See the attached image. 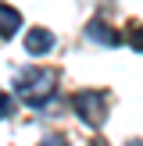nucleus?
<instances>
[{"label": "nucleus", "mask_w": 143, "mask_h": 146, "mask_svg": "<svg viewBox=\"0 0 143 146\" xmlns=\"http://www.w3.org/2000/svg\"><path fill=\"white\" fill-rule=\"evenodd\" d=\"M54 71H43V68H32V71H21L18 75V93L29 107H43L50 96H54Z\"/></svg>", "instance_id": "f257e3e1"}, {"label": "nucleus", "mask_w": 143, "mask_h": 146, "mask_svg": "<svg viewBox=\"0 0 143 146\" xmlns=\"http://www.w3.org/2000/svg\"><path fill=\"white\" fill-rule=\"evenodd\" d=\"M72 104H75V111L82 114L86 125H100V121H104V96H100L97 89L75 93V96H72Z\"/></svg>", "instance_id": "f03ea898"}, {"label": "nucleus", "mask_w": 143, "mask_h": 146, "mask_svg": "<svg viewBox=\"0 0 143 146\" xmlns=\"http://www.w3.org/2000/svg\"><path fill=\"white\" fill-rule=\"evenodd\" d=\"M50 46H54V32H50V29H29V32H25V50L32 57L47 54Z\"/></svg>", "instance_id": "7ed1b4c3"}, {"label": "nucleus", "mask_w": 143, "mask_h": 146, "mask_svg": "<svg viewBox=\"0 0 143 146\" xmlns=\"http://www.w3.org/2000/svg\"><path fill=\"white\" fill-rule=\"evenodd\" d=\"M90 39L93 43H104V46H118L122 36L111 32V25H104V21H93V25H90Z\"/></svg>", "instance_id": "20e7f679"}, {"label": "nucleus", "mask_w": 143, "mask_h": 146, "mask_svg": "<svg viewBox=\"0 0 143 146\" xmlns=\"http://www.w3.org/2000/svg\"><path fill=\"white\" fill-rule=\"evenodd\" d=\"M18 25H21V14L11 4H0V36H14Z\"/></svg>", "instance_id": "39448f33"}, {"label": "nucleus", "mask_w": 143, "mask_h": 146, "mask_svg": "<svg viewBox=\"0 0 143 146\" xmlns=\"http://www.w3.org/2000/svg\"><path fill=\"white\" fill-rule=\"evenodd\" d=\"M129 46L143 54V25H132V29H129Z\"/></svg>", "instance_id": "423d86ee"}, {"label": "nucleus", "mask_w": 143, "mask_h": 146, "mask_svg": "<svg viewBox=\"0 0 143 146\" xmlns=\"http://www.w3.org/2000/svg\"><path fill=\"white\" fill-rule=\"evenodd\" d=\"M7 114H14V96H7L0 89V118H7Z\"/></svg>", "instance_id": "0eeeda50"}]
</instances>
